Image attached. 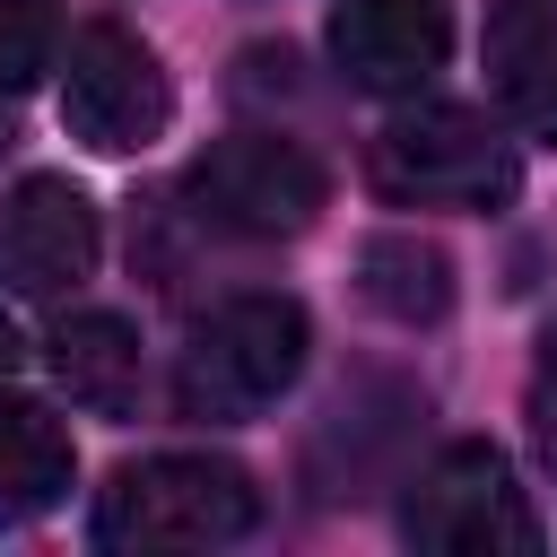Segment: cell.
I'll use <instances>...</instances> for the list:
<instances>
[{
  "mask_svg": "<svg viewBox=\"0 0 557 557\" xmlns=\"http://www.w3.org/2000/svg\"><path fill=\"white\" fill-rule=\"evenodd\" d=\"M305 348H313V322L296 296H226L191 322L183 357H174V409L200 418V426H235V418H261L296 374H305Z\"/></svg>",
  "mask_w": 557,
  "mask_h": 557,
  "instance_id": "cell-1",
  "label": "cell"
},
{
  "mask_svg": "<svg viewBox=\"0 0 557 557\" xmlns=\"http://www.w3.org/2000/svg\"><path fill=\"white\" fill-rule=\"evenodd\" d=\"M261 522V487L226 453H148L122 461L96 496V548H226Z\"/></svg>",
  "mask_w": 557,
  "mask_h": 557,
  "instance_id": "cell-2",
  "label": "cell"
},
{
  "mask_svg": "<svg viewBox=\"0 0 557 557\" xmlns=\"http://www.w3.org/2000/svg\"><path fill=\"white\" fill-rule=\"evenodd\" d=\"M374 191L400 209H505L522 157L479 104H409L374 139Z\"/></svg>",
  "mask_w": 557,
  "mask_h": 557,
  "instance_id": "cell-3",
  "label": "cell"
},
{
  "mask_svg": "<svg viewBox=\"0 0 557 557\" xmlns=\"http://www.w3.org/2000/svg\"><path fill=\"white\" fill-rule=\"evenodd\" d=\"M183 200L200 209V226L218 235H244V244H278V235H305L331 200V174L313 148L278 139V131H226L191 157L183 174Z\"/></svg>",
  "mask_w": 557,
  "mask_h": 557,
  "instance_id": "cell-4",
  "label": "cell"
},
{
  "mask_svg": "<svg viewBox=\"0 0 557 557\" xmlns=\"http://www.w3.org/2000/svg\"><path fill=\"white\" fill-rule=\"evenodd\" d=\"M61 122H70V139L96 148V157H139V148H157L165 122H174V78H165V61H157L131 26L96 17V26H78L70 52H61Z\"/></svg>",
  "mask_w": 557,
  "mask_h": 557,
  "instance_id": "cell-5",
  "label": "cell"
},
{
  "mask_svg": "<svg viewBox=\"0 0 557 557\" xmlns=\"http://www.w3.org/2000/svg\"><path fill=\"white\" fill-rule=\"evenodd\" d=\"M400 540H418V548H540V513L513 487V461L496 444L461 435L409 479Z\"/></svg>",
  "mask_w": 557,
  "mask_h": 557,
  "instance_id": "cell-6",
  "label": "cell"
},
{
  "mask_svg": "<svg viewBox=\"0 0 557 557\" xmlns=\"http://www.w3.org/2000/svg\"><path fill=\"white\" fill-rule=\"evenodd\" d=\"M104 252V218L70 174H17L0 191V296H70L96 278Z\"/></svg>",
  "mask_w": 557,
  "mask_h": 557,
  "instance_id": "cell-7",
  "label": "cell"
},
{
  "mask_svg": "<svg viewBox=\"0 0 557 557\" xmlns=\"http://www.w3.org/2000/svg\"><path fill=\"white\" fill-rule=\"evenodd\" d=\"M453 52L444 0H339L331 9V61L366 96H418Z\"/></svg>",
  "mask_w": 557,
  "mask_h": 557,
  "instance_id": "cell-8",
  "label": "cell"
},
{
  "mask_svg": "<svg viewBox=\"0 0 557 557\" xmlns=\"http://www.w3.org/2000/svg\"><path fill=\"white\" fill-rule=\"evenodd\" d=\"M487 78L496 104L557 148V0H496L487 9Z\"/></svg>",
  "mask_w": 557,
  "mask_h": 557,
  "instance_id": "cell-9",
  "label": "cell"
},
{
  "mask_svg": "<svg viewBox=\"0 0 557 557\" xmlns=\"http://www.w3.org/2000/svg\"><path fill=\"white\" fill-rule=\"evenodd\" d=\"M78 479V453H70V426L44 409V400H0V531L52 513Z\"/></svg>",
  "mask_w": 557,
  "mask_h": 557,
  "instance_id": "cell-10",
  "label": "cell"
},
{
  "mask_svg": "<svg viewBox=\"0 0 557 557\" xmlns=\"http://www.w3.org/2000/svg\"><path fill=\"white\" fill-rule=\"evenodd\" d=\"M44 348H52V374L78 409H96V418L139 409V331L122 313H70V322H52Z\"/></svg>",
  "mask_w": 557,
  "mask_h": 557,
  "instance_id": "cell-11",
  "label": "cell"
},
{
  "mask_svg": "<svg viewBox=\"0 0 557 557\" xmlns=\"http://www.w3.org/2000/svg\"><path fill=\"white\" fill-rule=\"evenodd\" d=\"M357 296H366L383 322L426 331V322L453 313V252L426 244V235H409V226L366 235V252H357Z\"/></svg>",
  "mask_w": 557,
  "mask_h": 557,
  "instance_id": "cell-12",
  "label": "cell"
},
{
  "mask_svg": "<svg viewBox=\"0 0 557 557\" xmlns=\"http://www.w3.org/2000/svg\"><path fill=\"white\" fill-rule=\"evenodd\" d=\"M61 61V0H0V104Z\"/></svg>",
  "mask_w": 557,
  "mask_h": 557,
  "instance_id": "cell-13",
  "label": "cell"
},
{
  "mask_svg": "<svg viewBox=\"0 0 557 557\" xmlns=\"http://www.w3.org/2000/svg\"><path fill=\"white\" fill-rule=\"evenodd\" d=\"M522 418H531V453H540V470L557 479V313H548V331H540V357H531Z\"/></svg>",
  "mask_w": 557,
  "mask_h": 557,
  "instance_id": "cell-14",
  "label": "cell"
},
{
  "mask_svg": "<svg viewBox=\"0 0 557 557\" xmlns=\"http://www.w3.org/2000/svg\"><path fill=\"white\" fill-rule=\"evenodd\" d=\"M17 374V331H9V313H0V383Z\"/></svg>",
  "mask_w": 557,
  "mask_h": 557,
  "instance_id": "cell-15",
  "label": "cell"
}]
</instances>
